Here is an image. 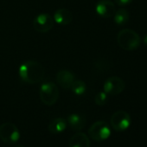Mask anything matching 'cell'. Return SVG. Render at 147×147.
Segmentation results:
<instances>
[{"mask_svg":"<svg viewBox=\"0 0 147 147\" xmlns=\"http://www.w3.org/2000/svg\"><path fill=\"white\" fill-rule=\"evenodd\" d=\"M19 77L28 84H36L42 82L44 77V67L38 62L33 60L24 61L18 69Z\"/></svg>","mask_w":147,"mask_h":147,"instance_id":"6da1fadb","label":"cell"},{"mask_svg":"<svg viewBox=\"0 0 147 147\" xmlns=\"http://www.w3.org/2000/svg\"><path fill=\"white\" fill-rule=\"evenodd\" d=\"M117 42L122 49L131 51L139 47L141 38L136 31L130 29H125L118 33Z\"/></svg>","mask_w":147,"mask_h":147,"instance_id":"7a4b0ae2","label":"cell"},{"mask_svg":"<svg viewBox=\"0 0 147 147\" xmlns=\"http://www.w3.org/2000/svg\"><path fill=\"white\" fill-rule=\"evenodd\" d=\"M40 100L46 106H53L59 98V90L54 82H45L40 88Z\"/></svg>","mask_w":147,"mask_h":147,"instance_id":"3957f363","label":"cell"},{"mask_svg":"<svg viewBox=\"0 0 147 147\" xmlns=\"http://www.w3.org/2000/svg\"><path fill=\"white\" fill-rule=\"evenodd\" d=\"M20 138V131L18 126L11 122H5L0 125V139L4 143L13 144Z\"/></svg>","mask_w":147,"mask_h":147,"instance_id":"277c9868","label":"cell"},{"mask_svg":"<svg viewBox=\"0 0 147 147\" xmlns=\"http://www.w3.org/2000/svg\"><path fill=\"white\" fill-rule=\"evenodd\" d=\"M88 134L94 141H104L111 135V128L109 125L103 121L99 120L94 122L88 129Z\"/></svg>","mask_w":147,"mask_h":147,"instance_id":"5b68a950","label":"cell"},{"mask_svg":"<svg viewBox=\"0 0 147 147\" xmlns=\"http://www.w3.org/2000/svg\"><path fill=\"white\" fill-rule=\"evenodd\" d=\"M131 116L125 111H117L111 117V125L117 131H124L131 125Z\"/></svg>","mask_w":147,"mask_h":147,"instance_id":"8992f818","label":"cell"},{"mask_svg":"<svg viewBox=\"0 0 147 147\" xmlns=\"http://www.w3.org/2000/svg\"><path fill=\"white\" fill-rule=\"evenodd\" d=\"M125 88V83L119 76L109 77L103 85V90L108 95H118L121 94Z\"/></svg>","mask_w":147,"mask_h":147,"instance_id":"52a82bcc","label":"cell"},{"mask_svg":"<svg viewBox=\"0 0 147 147\" xmlns=\"http://www.w3.org/2000/svg\"><path fill=\"white\" fill-rule=\"evenodd\" d=\"M54 22V18L49 14L41 13L35 18L33 26L37 32L46 33L53 28Z\"/></svg>","mask_w":147,"mask_h":147,"instance_id":"ba28073f","label":"cell"},{"mask_svg":"<svg viewBox=\"0 0 147 147\" xmlns=\"http://www.w3.org/2000/svg\"><path fill=\"white\" fill-rule=\"evenodd\" d=\"M95 11L100 17L103 18H109L113 17L116 9L114 4L111 0H100L96 5Z\"/></svg>","mask_w":147,"mask_h":147,"instance_id":"9c48e42d","label":"cell"},{"mask_svg":"<svg viewBox=\"0 0 147 147\" xmlns=\"http://www.w3.org/2000/svg\"><path fill=\"white\" fill-rule=\"evenodd\" d=\"M75 81H76L75 75L72 72L66 69L60 70L56 75L57 83L64 89H69Z\"/></svg>","mask_w":147,"mask_h":147,"instance_id":"30bf717a","label":"cell"},{"mask_svg":"<svg viewBox=\"0 0 147 147\" xmlns=\"http://www.w3.org/2000/svg\"><path fill=\"white\" fill-rule=\"evenodd\" d=\"M54 21L60 25H67L73 21V15L70 11L61 8L58 9L54 14Z\"/></svg>","mask_w":147,"mask_h":147,"instance_id":"8fae6325","label":"cell"},{"mask_svg":"<svg viewBox=\"0 0 147 147\" xmlns=\"http://www.w3.org/2000/svg\"><path fill=\"white\" fill-rule=\"evenodd\" d=\"M69 147H90L89 138L83 132H77L70 138Z\"/></svg>","mask_w":147,"mask_h":147,"instance_id":"7c38bea8","label":"cell"},{"mask_svg":"<svg viewBox=\"0 0 147 147\" xmlns=\"http://www.w3.org/2000/svg\"><path fill=\"white\" fill-rule=\"evenodd\" d=\"M67 121L68 123V125H70V127L74 130V131H81L84 128L85 124H86V119L85 118L79 114V113H72L70 114L67 119Z\"/></svg>","mask_w":147,"mask_h":147,"instance_id":"4fadbf2b","label":"cell"},{"mask_svg":"<svg viewBox=\"0 0 147 147\" xmlns=\"http://www.w3.org/2000/svg\"><path fill=\"white\" fill-rule=\"evenodd\" d=\"M67 127V121L63 118H55L49 125L48 129L52 134H58L65 131Z\"/></svg>","mask_w":147,"mask_h":147,"instance_id":"5bb4252c","label":"cell"},{"mask_svg":"<svg viewBox=\"0 0 147 147\" xmlns=\"http://www.w3.org/2000/svg\"><path fill=\"white\" fill-rule=\"evenodd\" d=\"M129 18H130L129 12L123 8H120L118 11H116L113 15L114 23L118 25H125V24H127Z\"/></svg>","mask_w":147,"mask_h":147,"instance_id":"9a60e30c","label":"cell"},{"mask_svg":"<svg viewBox=\"0 0 147 147\" xmlns=\"http://www.w3.org/2000/svg\"><path fill=\"white\" fill-rule=\"evenodd\" d=\"M70 88H71L72 92L76 95L80 96V95H82L85 94V92L87 90V85L83 81L77 80V81H75L73 82Z\"/></svg>","mask_w":147,"mask_h":147,"instance_id":"2e32d148","label":"cell"},{"mask_svg":"<svg viewBox=\"0 0 147 147\" xmlns=\"http://www.w3.org/2000/svg\"><path fill=\"white\" fill-rule=\"evenodd\" d=\"M107 100H108V94L107 93H105L104 91L98 93L96 94L95 98H94L95 104L100 106V107H102V106L106 105Z\"/></svg>","mask_w":147,"mask_h":147,"instance_id":"e0dca14e","label":"cell"},{"mask_svg":"<svg viewBox=\"0 0 147 147\" xmlns=\"http://www.w3.org/2000/svg\"><path fill=\"white\" fill-rule=\"evenodd\" d=\"M114 1L119 6H125L129 4H131L133 0H114Z\"/></svg>","mask_w":147,"mask_h":147,"instance_id":"ac0fdd59","label":"cell"},{"mask_svg":"<svg viewBox=\"0 0 147 147\" xmlns=\"http://www.w3.org/2000/svg\"><path fill=\"white\" fill-rule=\"evenodd\" d=\"M143 42H144V43L145 45H147V34L144 36V39H143Z\"/></svg>","mask_w":147,"mask_h":147,"instance_id":"d6986e66","label":"cell"},{"mask_svg":"<svg viewBox=\"0 0 147 147\" xmlns=\"http://www.w3.org/2000/svg\"><path fill=\"white\" fill-rule=\"evenodd\" d=\"M18 147H24V146H18Z\"/></svg>","mask_w":147,"mask_h":147,"instance_id":"ffe728a7","label":"cell"}]
</instances>
